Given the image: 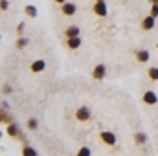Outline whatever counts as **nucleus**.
<instances>
[{
  "label": "nucleus",
  "mask_w": 158,
  "mask_h": 156,
  "mask_svg": "<svg viewBox=\"0 0 158 156\" xmlns=\"http://www.w3.org/2000/svg\"><path fill=\"white\" fill-rule=\"evenodd\" d=\"M142 26H143V30H151V28L155 26V18H153V17H147V18L143 20Z\"/></svg>",
  "instance_id": "0eeeda50"
},
{
  "label": "nucleus",
  "mask_w": 158,
  "mask_h": 156,
  "mask_svg": "<svg viewBox=\"0 0 158 156\" xmlns=\"http://www.w3.org/2000/svg\"><path fill=\"white\" fill-rule=\"evenodd\" d=\"M26 11H28V15H31V17L37 13V11H35V7H31V6H28V7H26Z\"/></svg>",
  "instance_id": "2eb2a0df"
},
{
  "label": "nucleus",
  "mask_w": 158,
  "mask_h": 156,
  "mask_svg": "<svg viewBox=\"0 0 158 156\" xmlns=\"http://www.w3.org/2000/svg\"><path fill=\"white\" fill-rule=\"evenodd\" d=\"M79 44H81V39H79V37H74V39H68V46H70V48H77Z\"/></svg>",
  "instance_id": "1a4fd4ad"
},
{
  "label": "nucleus",
  "mask_w": 158,
  "mask_h": 156,
  "mask_svg": "<svg viewBox=\"0 0 158 156\" xmlns=\"http://www.w3.org/2000/svg\"><path fill=\"white\" fill-rule=\"evenodd\" d=\"M24 156H37V153L31 149V147H24V153H22Z\"/></svg>",
  "instance_id": "9b49d317"
},
{
  "label": "nucleus",
  "mask_w": 158,
  "mask_h": 156,
  "mask_svg": "<svg viewBox=\"0 0 158 156\" xmlns=\"http://www.w3.org/2000/svg\"><path fill=\"white\" fill-rule=\"evenodd\" d=\"M88 117H90V110H88L86 107H83V109L77 110V119H83V121H85V119H88Z\"/></svg>",
  "instance_id": "20e7f679"
},
{
  "label": "nucleus",
  "mask_w": 158,
  "mask_h": 156,
  "mask_svg": "<svg viewBox=\"0 0 158 156\" xmlns=\"http://www.w3.org/2000/svg\"><path fill=\"white\" fill-rule=\"evenodd\" d=\"M155 15H158V6H155V7H153V18H155Z\"/></svg>",
  "instance_id": "6ab92c4d"
},
{
  "label": "nucleus",
  "mask_w": 158,
  "mask_h": 156,
  "mask_svg": "<svg viewBox=\"0 0 158 156\" xmlns=\"http://www.w3.org/2000/svg\"><path fill=\"white\" fill-rule=\"evenodd\" d=\"M63 11H64L66 15H74V13H76V6H74V4H64V6H63Z\"/></svg>",
  "instance_id": "423d86ee"
},
{
  "label": "nucleus",
  "mask_w": 158,
  "mask_h": 156,
  "mask_svg": "<svg viewBox=\"0 0 158 156\" xmlns=\"http://www.w3.org/2000/svg\"><path fill=\"white\" fill-rule=\"evenodd\" d=\"M136 142L143 143V142H145V136H143V134H136Z\"/></svg>",
  "instance_id": "f3484780"
},
{
  "label": "nucleus",
  "mask_w": 158,
  "mask_h": 156,
  "mask_svg": "<svg viewBox=\"0 0 158 156\" xmlns=\"http://www.w3.org/2000/svg\"><path fill=\"white\" fill-rule=\"evenodd\" d=\"M77 156H90V149H88V147H83L77 153Z\"/></svg>",
  "instance_id": "ddd939ff"
},
{
  "label": "nucleus",
  "mask_w": 158,
  "mask_h": 156,
  "mask_svg": "<svg viewBox=\"0 0 158 156\" xmlns=\"http://www.w3.org/2000/svg\"><path fill=\"white\" fill-rule=\"evenodd\" d=\"M37 127V121L35 119H30V129H35Z\"/></svg>",
  "instance_id": "a211bd4d"
},
{
  "label": "nucleus",
  "mask_w": 158,
  "mask_h": 156,
  "mask_svg": "<svg viewBox=\"0 0 158 156\" xmlns=\"http://www.w3.org/2000/svg\"><path fill=\"white\" fill-rule=\"evenodd\" d=\"M94 9H96V13L101 15V17L107 15V4H105V2H98V4L94 6Z\"/></svg>",
  "instance_id": "7ed1b4c3"
},
{
  "label": "nucleus",
  "mask_w": 158,
  "mask_h": 156,
  "mask_svg": "<svg viewBox=\"0 0 158 156\" xmlns=\"http://www.w3.org/2000/svg\"><path fill=\"white\" fill-rule=\"evenodd\" d=\"M0 119H2V116H0Z\"/></svg>",
  "instance_id": "aec40b11"
},
{
  "label": "nucleus",
  "mask_w": 158,
  "mask_h": 156,
  "mask_svg": "<svg viewBox=\"0 0 158 156\" xmlns=\"http://www.w3.org/2000/svg\"><path fill=\"white\" fill-rule=\"evenodd\" d=\"M138 59H140L142 63H145V61L149 59V51H145V50H143V51H140V53H138Z\"/></svg>",
  "instance_id": "9d476101"
},
{
  "label": "nucleus",
  "mask_w": 158,
  "mask_h": 156,
  "mask_svg": "<svg viewBox=\"0 0 158 156\" xmlns=\"http://www.w3.org/2000/svg\"><path fill=\"white\" fill-rule=\"evenodd\" d=\"M101 140L107 143V145H114L116 143V136L112 132H101Z\"/></svg>",
  "instance_id": "f257e3e1"
},
{
  "label": "nucleus",
  "mask_w": 158,
  "mask_h": 156,
  "mask_svg": "<svg viewBox=\"0 0 158 156\" xmlns=\"http://www.w3.org/2000/svg\"><path fill=\"white\" fill-rule=\"evenodd\" d=\"M66 33H68V37H70V39H74V37H76V35L79 33V30H77V28H70Z\"/></svg>",
  "instance_id": "f8f14e48"
},
{
  "label": "nucleus",
  "mask_w": 158,
  "mask_h": 156,
  "mask_svg": "<svg viewBox=\"0 0 158 156\" xmlns=\"http://www.w3.org/2000/svg\"><path fill=\"white\" fill-rule=\"evenodd\" d=\"M149 76H151V79H158V68H151Z\"/></svg>",
  "instance_id": "4468645a"
},
{
  "label": "nucleus",
  "mask_w": 158,
  "mask_h": 156,
  "mask_svg": "<svg viewBox=\"0 0 158 156\" xmlns=\"http://www.w3.org/2000/svg\"><path fill=\"white\" fill-rule=\"evenodd\" d=\"M143 101H145V103H149V105H155V103L158 101V97H156V94H155V92H145Z\"/></svg>",
  "instance_id": "f03ea898"
},
{
  "label": "nucleus",
  "mask_w": 158,
  "mask_h": 156,
  "mask_svg": "<svg viewBox=\"0 0 158 156\" xmlns=\"http://www.w3.org/2000/svg\"><path fill=\"white\" fill-rule=\"evenodd\" d=\"M31 70L33 72H42L44 70V61H35L33 66H31Z\"/></svg>",
  "instance_id": "6e6552de"
},
{
  "label": "nucleus",
  "mask_w": 158,
  "mask_h": 156,
  "mask_svg": "<svg viewBox=\"0 0 158 156\" xmlns=\"http://www.w3.org/2000/svg\"><path fill=\"white\" fill-rule=\"evenodd\" d=\"M103 76H105V66H103V64L96 66V68H94V77H96V79H101Z\"/></svg>",
  "instance_id": "39448f33"
},
{
  "label": "nucleus",
  "mask_w": 158,
  "mask_h": 156,
  "mask_svg": "<svg viewBox=\"0 0 158 156\" xmlns=\"http://www.w3.org/2000/svg\"><path fill=\"white\" fill-rule=\"evenodd\" d=\"M7 132H9V134H13V136H15V134H17V127H15V125H11V127H9V129H7Z\"/></svg>",
  "instance_id": "dca6fc26"
}]
</instances>
